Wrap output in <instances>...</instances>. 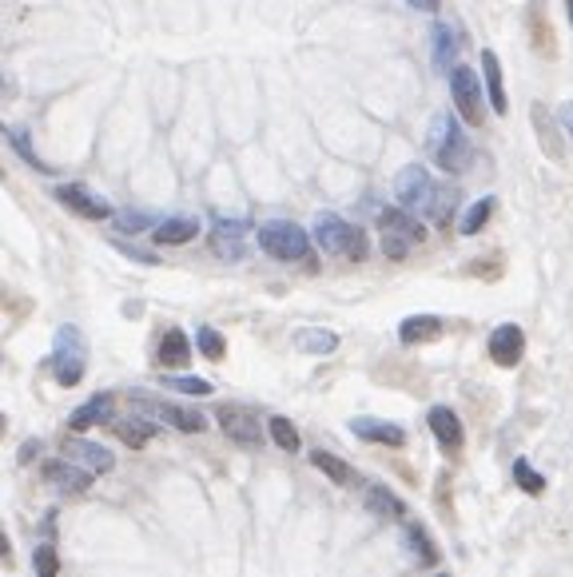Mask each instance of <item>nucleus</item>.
<instances>
[{"mask_svg": "<svg viewBox=\"0 0 573 577\" xmlns=\"http://www.w3.org/2000/svg\"><path fill=\"white\" fill-rule=\"evenodd\" d=\"M406 546L414 549V557H418L422 565H438V557H442V554H438V546H434L430 533H426L418 522H406Z\"/></svg>", "mask_w": 573, "mask_h": 577, "instance_id": "26", "label": "nucleus"}, {"mask_svg": "<svg viewBox=\"0 0 573 577\" xmlns=\"http://www.w3.org/2000/svg\"><path fill=\"white\" fill-rule=\"evenodd\" d=\"M558 124H561V132L573 140V100H566V104L558 108Z\"/></svg>", "mask_w": 573, "mask_h": 577, "instance_id": "40", "label": "nucleus"}, {"mask_svg": "<svg viewBox=\"0 0 573 577\" xmlns=\"http://www.w3.org/2000/svg\"><path fill=\"white\" fill-rule=\"evenodd\" d=\"M156 354H160V367H184L192 359V343H187V335L179 327H168Z\"/></svg>", "mask_w": 573, "mask_h": 577, "instance_id": "25", "label": "nucleus"}, {"mask_svg": "<svg viewBox=\"0 0 573 577\" xmlns=\"http://www.w3.org/2000/svg\"><path fill=\"white\" fill-rule=\"evenodd\" d=\"M216 422L224 427V435L231 438L235 446H259L263 443V427H259V414L251 406H239V402H224L216 410Z\"/></svg>", "mask_w": 573, "mask_h": 577, "instance_id": "7", "label": "nucleus"}, {"mask_svg": "<svg viewBox=\"0 0 573 577\" xmlns=\"http://www.w3.org/2000/svg\"><path fill=\"white\" fill-rule=\"evenodd\" d=\"M315 243H319L327 256H347L355 263L366 259V235L358 227H350L347 219H339L335 211H319L315 215Z\"/></svg>", "mask_w": 573, "mask_h": 577, "instance_id": "2", "label": "nucleus"}, {"mask_svg": "<svg viewBox=\"0 0 573 577\" xmlns=\"http://www.w3.org/2000/svg\"><path fill=\"white\" fill-rule=\"evenodd\" d=\"M116 227H119V232H148V227H151V215H148V211H119V215H116Z\"/></svg>", "mask_w": 573, "mask_h": 577, "instance_id": "36", "label": "nucleus"}, {"mask_svg": "<svg viewBox=\"0 0 573 577\" xmlns=\"http://www.w3.org/2000/svg\"><path fill=\"white\" fill-rule=\"evenodd\" d=\"M45 478H48V486L64 490V494H84V490L92 486V478H96V474H88L84 466L68 462V458H56V462L45 466Z\"/></svg>", "mask_w": 573, "mask_h": 577, "instance_id": "13", "label": "nucleus"}, {"mask_svg": "<svg viewBox=\"0 0 573 577\" xmlns=\"http://www.w3.org/2000/svg\"><path fill=\"white\" fill-rule=\"evenodd\" d=\"M395 195H398V203L406 211H422V215H430V203H434V195H438V183L430 180V172H426L422 164H406L395 175Z\"/></svg>", "mask_w": 573, "mask_h": 577, "instance_id": "6", "label": "nucleus"}, {"mask_svg": "<svg viewBox=\"0 0 573 577\" xmlns=\"http://www.w3.org/2000/svg\"><path fill=\"white\" fill-rule=\"evenodd\" d=\"M569 16H573V0H569Z\"/></svg>", "mask_w": 573, "mask_h": 577, "instance_id": "43", "label": "nucleus"}, {"mask_svg": "<svg viewBox=\"0 0 573 577\" xmlns=\"http://www.w3.org/2000/svg\"><path fill=\"white\" fill-rule=\"evenodd\" d=\"M521 354H526V330L518 327V322H502V327H494L490 335V359L498 362V367H518Z\"/></svg>", "mask_w": 573, "mask_h": 577, "instance_id": "11", "label": "nucleus"}, {"mask_svg": "<svg viewBox=\"0 0 573 577\" xmlns=\"http://www.w3.org/2000/svg\"><path fill=\"white\" fill-rule=\"evenodd\" d=\"M514 482H518L521 490H526V494H534V498L545 494V478L526 462V458H514Z\"/></svg>", "mask_w": 573, "mask_h": 577, "instance_id": "33", "label": "nucleus"}, {"mask_svg": "<svg viewBox=\"0 0 573 577\" xmlns=\"http://www.w3.org/2000/svg\"><path fill=\"white\" fill-rule=\"evenodd\" d=\"M366 506H371L374 514H382V517H406L402 498H395L387 486H371V490H366Z\"/></svg>", "mask_w": 573, "mask_h": 577, "instance_id": "29", "label": "nucleus"}, {"mask_svg": "<svg viewBox=\"0 0 573 577\" xmlns=\"http://www.w3.org/2000/svg\"><path fill=\"white\" fill-rule=\"evenodd\" d=\"M112 248L119 251V256H127V259H135V263H143V267H156V256L151 251H140V248H132V243H124V240H112Z\"/></svg>", "mask_w": 573, "mask_h": 577, "instance_id": "38", "label": "nucleus"}, {"mask_svg": "<svg viewBox=\"0 0 573 577\" xmlns=\"http://www.w3.org/2000/svg\"><path fill=\"white\" fill-rule=\"evenodd\" d=\"M450 68H458V37L450 24H434V72L438 76H454Z\"/></svg>", "mask_w": 573, "mask_h": 577, "instance_id": "20", "label": "nucleus"}, {"mask_svg": "<svg viewBox=\"0 0 573 577\" xmlns=\"http://www.w3.org/2000/svg\"><path fill=\"white\" fill-rule=\"evenodd\" d=\"M112 406H116V398H112V394H92L88 402L80 406V410H72V419H68V427H72V430L100 427V422H108V419H112Z\"/></svg>", "mask_w": 573, "mask_h": 577, "instance_id": "21", "label": "nucleus"}, {"mask_svg": "<svg viewBox=\"0 0 573 577\" xmlns=\"http://www.w3.org/2000/svg\"><path fill=\"white\" fill-rule=\"evenodd\" d=\"M482 76H486V96H490V108L498 116H506L510 100H506V84H502V64H498V56H494L490 48L482 53Z\"/></svg>", "mask_w": 573, "mask_h": 577, "instance_id": "22", "label": "nucleus"}, {"mask_svg": "<svg viewBox=\"0 0 573 577\" xmlns=\"http://www.w3.org/2000/svg\"><path fill=\"white\" fill-rule=\"evenodd\" d=\"M267 435L275 438V446L287 450V454H295L299 450V430H295V422L291 419H283V414H275V419L267 422Z\"/></svg>", "mask_w": 573, "mask_h": 577, "instance_id": "31", "label": "nucleus"}, {"mask_svg": "<svg viewBox=\"0 0 573 577\" xmlns=\"http://www.w3.org/2000/svg\"><path fill=\"white\" fill-rule=\"evenodd\" d=\"M291 343L303 354H331L339 346V335L335 330H323V327H299L295 335H291Z\"/></svg>", "mask_w": 573, "mask_h": 577, "instance_id": "24", "label": "nucleus"}, {"mask_svg": "<svg viewBox=\"0 0 573 577\" xmlns=\"http://www.w3.org/2000/svg\"><path fill=\"white\" fill-rule=\"evenodd\" d=\"M53 375L60 386H76L84 378V370H88V343H84L80 327H60L56 330V343H53Z\"/></svg>", "mask_w": 573, "mask_h": 577, "instance_id": "4", "label": "nucleus"}, {"mask_svg": "<svg viewBox=\"0 0 573 577\" xmlns=\"http://www.w3.org/2000/svg\"><path fill=\"white\" fill-rule=\"evenodd\" d=\"M450 96H454V108L466 124H482L486 120V108H482V80H478L474 68H454L450 76Z\"/></svg>", "mask_w": 573, "mask_h": 577, "instance_id": "8", "label": "nucleus"}, {"mask_svg": "<svg viewBox=\"0 0 573 577\" xmlns=\"http://www.w3.org/2000/svg\"><path fill=\"white\" fill-rule=\"evenodd\" d=\"M4 135H8V143H12V148L20 151V159H24L29 167H37V172H53V167H48L45 159H40L37 151H32V143H29V135H24V128H8Z\"/></svg>", "mask_w": 573, "mask_h": 577, "instance_id": "34", "label": "nucleus"}, {"mask_svg": "<svg viewBox=\"0 0 573 577\" xmlns=\"http://www.w3.org/2000/svg\"><path fill=\"white\" fill-rule=\"evenodd\" d=\"M406 4H414L418 12H438V8H442V0H406Z\"/></svg>", "mask_w": 573, "mask_h": 577, "instance_id": "42", "label": "nucleus"}, {"mask_svg": "<svg viewBox=\"0 0 573 577\" xmlns=\"http://www.w3.org/2000/svg\"><path fill=\"white\" fill-rule=\"evenodd\" d=\"M112 430H116V435L124 438V443L132 446V450H140V446H148L151 438H156V430H160V427H151L148 419H124V422H116Z\"/></svg>", "mask_w": 573, "mask_h": 577, "instance_id": "28", "label": "nucleus"}, {"mask_svg": "<svg viewBox=\"0 0 573 577\" xmlns=\"http://www.w3.org/2000/svg\"><path fill=\"white\" fill-rule=\"evenodd\" d=\"M255 240H259V248L267 251L271 259H279V263H299V259L311 256V235H307L299 223H291V219L259 223Z\"/></svg>", "mask_w": 573, "mask_h": 577, "instance_id": "3", "label": "nucleus"}, {"mask_svg": "<svg viewBox=\"0 0 573 577\" xmlns=\"http://www.w3.org/2000/svg\"><path fill=\"white\" fill-rule=\"evenodd\" d=\"M200 235V223L192 215H172L156 227V243L160 248H179V243H192Z\"/></svg>", "mask_w": 573, "mask_h": 577, "instance_id": "23", "label": "nucleus"}, {"mask_svg": "<svg viewBox=\"0 0 573 577\" xmlns=\"http://www.w3.org/2000/svg\"><path fill=\"white\" fill-rule=\"evenodd\" d=\"M426 148H430V159L446 175H462L470 167V159H474V148H470L466 132H462V124L454 120V116H434Z\"/></svg>", "mask_w": 573, "mask_h": 577, "instance_id": "1", "label": "nucleus"}, {"mask_svg": "<svg viewBox=\"0 0 573 577\" xmlns=\"http://www.w3.org/2000/svg\"><path fill=\"white\" fill-rule=\"evenodd\" d=\"M56 199L64 203L68 211H76L80 219H116L112 203H108L104 195H96L92 188H84V183H60Z\"/></svg>", "mask_w": 573, "mask_h": 577, "instance_id": "9", "label": "nucleus"}, {"mask_svg": "<svg viewBox=\"0 0 573 577\" xmlns=\"http://www.w3.org/2000/svg\"><path fill=\"white\" fill-rule=\"evenodd\" d=\"M32 565H37V573L40 577H60V557H56V549L48 546H37V554H32Z\"/></svg>", "mask_w": 573, "mask_h": 577, "instance_id": "35", "label": "nucleus"}, {"mask_svg": "<svg viewBox=\"0 0 573 577\" xmlns=\"http://www.w3.org/2000/svg\"><path fill=\"white\" fill-rule=\"evenodd\" d=\"M40 450H45V446H40V438H29V443L20 446V454H16V462H32V458L40 454Z\"/></svg>", "mask_w": 573, "mask_h": 577, "instance_id": "41", "label": "nucleus"}, {"mask_svg": "<svg viewBox=\"0 0 573 577\" xmlns=\"http://www.w3.org/2000/svg\"><path fill=\"white\" fill-rule=\"evenodd\" d=\"M442 330H446V322H442L438 315H410V319H402L398 338L406 346H418V343H434Z\"/></svg>", "mask_w": 573, "mask_h": 577, "instance_id": "19", "label": "nucleus"}, {"mask_svg": "<svg viewBox=\"0 0 573 577\" xmlns=\"http://www.w3.org/2000/svg\"><path fill=\"white\" fill-rule=\"evenodd\" d=\"M430 430H434V438H438V446L446 450V454H458L462 443H466V430H462V419L450 406H434L430 410Z\"/></svg>", "mask_w": 573, "mask_h": 577, "instance_id": "15", "label": "nucleus"}, {"mask_svg": "<svg viewBox=\"0 0 573 577\" xmlns=\"http://www.w3.org/2000/svg\"><path fill=\"white\" fill-rule=\"evenodd\" d=\"M379 227H382V256L387 259H406L410 248L426 240V227L406 207H387L379 215Z\"/></svg>", "mask_w": 573, "mask_h": 577, "instance_id": "5", "label": "nucleus"}, {"mask_svg": "<svg viewBox=\"0 0 573 577\" xmlns=\"http://www.w3.org/2000/svg\"><path fill=\"white\" fill-rule=\"evenodd\" d=\"M64 458L76 466H84L88 474H108L116 466L112 450L100 446V443H88V438H64Z\"/></svg>", "mask_w": 573, "mask_h": 577, "instance_id": "12", "label": "nucleus"}, {"mask_svg": "<svg viewBox=\"0 0 573 577\" xmlns=\"http://www.w3.org/2000/svg\"><path fill=\"white\" fill-rule=\"evenodd\" d=\"M363 443H379V446H406V430L395 427V422H382V419H355L350 422Z\"/></svg>", "mask_w": 573, "mask_h": 577, "instance_id": "18", "label": "nucleus"}, {"mask_svg": "<svg viewBox=\"0 0 573 577\" xmlns=\"http://www.w3.org/2000/svg\"><path fill=\"white\" fill-rule=\"evenodd\" d=\"M529 116H534V132H537V143H542V151L553 159V164H566V140H561V124L553 120V116L545 112L542 104L529 108Z\"/></svg>", "mask_w": 573, "mask_h": 577, "instance_id": "14", "label": "nucleus"}, {"mask_svg": "<svg viewBox=\"0 0 573 577\" xmlns=\"http://www.w3.org/2000/svg\"><path fill=\"white\" fill-rule=\"evenodd\" d=\"M135 406L140 410H151L156 419H164L168 427L184 430V435H200V430H208V419H203L195 406H176V402H148L143 394H135Z\"/></svg>", "mask_w": 573, "mask_h": 577, "instance_id": "10", "label": "nucleus"}, {"mask_svg": "<svg viewBox=\"0 0 573 577\" xmlns=\"http://www.w3.org/2000/svg\"><path fill=\"white\" fill-rule=\"evenodd\" d=\"M311 462H315V470H323L331 482H335V486H347V482H350V466L339 454H331V450H315Z\"/></svg>", "mask_w": 573, "mask_h": 577, "instance_id": "30", "label": "nucleus"}, {"mask_svg": "<svg viewBox=\"0 0 573 577\" xmlns=\"http://www.w3.org/2000/svg\"><path fill=\"white\" fill-rule=\"evenodd\" d=\"M164 386H172V390H179V394H211V383L208 378H164Z\"/></svg>", "mask_w": 573, "mask_h": 577, "instance_id": "37", "label": "nucleus"}, {"mask_svg": "<svg viewBox=\"0 0 573 577\" xmlns=\"http://www.w3.org/2000/svg\"><path fill=\"white\" fill-rule=\"evenodd\" d=\"M494 207H498V199H494V195H486V199L470 203V207H466V215H462V223H458V232H462V235H478L486 223H490Z\"/></svg>", "mask_w": 573, "mask_h": 577, "instance_id": "27", "label": "nucleus"}, {"mask_svg": "<svg viewBox=\"0 0 573 577\" xmlns=\"http://www.w3.org/2000/svg\"><path fill=\"white\" fill-rule=\"evenodd\" d=\"M526 20H529V40H534L537 56H545V61H553V56H558V40H553L550 16H545V4H542V0H529V8H526Z\"/></svg>", "mask_w": 573, "mask_h": 577, "instance_id": "16", "label": "nucleus"}, {"mask_svg": "<svg viewBox=\"0 0 573 577\" xmlns=\"http://www.w3.org/2000/svg\"><path fill=\"white\" fill-rule=\"evenodd\" d=\"M470 275H490V279H498L502 275V267H498V259H490V263H470Z\"/></svg>", "mask_w": 573, "mask_h": 577, "instance_id": "39", "label": "nucleus"}, {"mask_svg": "<svg viewBox=\"0 0 573 577\" xmlns=\"http://www.w3.org/2000/svg\"><path fill=\"white\" fill-rule=\"evenodd\" d=\"M243 235H247V223L243 219H219L216 232H211V248H216L219 259H243Z\"/></svg>", "mask_w": 573, "mask_h": 577, "instance_id": "17", "label": "nucleus"}, {"mask_svg": "<svg viewBox=\"0 0 573 577\" xmlns=\"http://www.w3.org/2000/svg\"><path fill=\"white\" fill-rule=\"evenodd\" d=\"M195 346H200L203 359H211V362H219L227 354V343H224V335H219L216 327H200V330H195Z\"/></svg>", "mask_w": 573, "mask_h": 577, "instance_id": "32", "label": "nucleus"}]
</instances>
